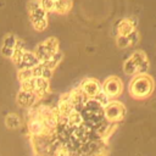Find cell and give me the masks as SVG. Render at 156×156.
I'll use <instances>...</instances> for the list:
<instances>
[{
    "instance_id": "cell-1",
    "label": "cell",
    "mask_w": 156,
    "mask_h": 156,
    "mask_svg": "<svg viewBox=\"0 0 156 156\" xmlns=\"http://www.w3.org/2000/svg\"><path fill=\"white\" fill-rule=\"evenodd\" d=\"M149 68V61L144 51H134L129 58L124 61L123 69L127 74H134L136 72L144 73Z\"/></svg>"
},
{
    "instance_id": "cell-2",
    "label": "cell",
    "mask_w": 156,
    "mask_h": 156,
    "mask_svg": "<svg viewBox=\"0 0 156 156\" xmlns=\"http://www.w3.org/2000/svg\"><path fill=\"white\" fill-rule=\"evenodd\" d=\"M152 79L146 74L136 76L129 84L130 94L135 98H145L152 91Z\"/></svg>"
},
{
    "instance_id": "cell-3",
    "label": "cell",
    "mask_w": 156,
    "mask_h": 156,
    "mask_svg": "<svg viewBox=\"0 0 156 156\" xmlns=\"http://www.w3.org/2000/svg\"><path fill=\"white\" fill-rule=\"evenodd\" d=\"M56 52H58V40H57V38L50 37V38L45 39L44 41H41L40 44H38L34 54H35L37 58L39 60V62L44 63L48 60H50Z\"/></svg>"
},
{
    "instance_id": "cell-4",
    "label": "cell",
    "mask_w": 156,
    "mask_h": 156,
    "mask_svg": "<svg viewBox=\"0 0 156 156\" xmlns=\"http://www.w3.org/2000/svg\"><path fill=\"white\" fill-rule=\"evenodd\" d=\"M29 10V17L32 21L33 27L37 30H43L48 26V18H46V11L39 5V1H30L28 4Z\"/></svg>"
},
{
    "instance_id": "cell-5",
    "label": "cell",
    "mask_w": 156,
    "mask_h": 156,
    "mask_svg": "<svg viewBox=\"0 0 156 156\" xmlns=\"http://www.w3.org/2000/svg\"><path fill=\"white\" fill-rule=\"evenodd\" d=\"M15 63L17 65V67L20 69H32L33 67L38 66L40 62L37 58V56H35L34 52L28 51V50H24L22 52V55L20 56V58Z\"/></svg>"
},
{
    "instance_id": "cell-6",
    "label": "cell",
    "mask_w": 156,
    "mask_h": 156,
    "mask_svg": "<svg viewBox=\"0 0 156 156\" xmlns=\"http://www.w3.org/2000/svg\"><path fill=\"white\" fill-rule=\"evenodd\" d=\"M18 38L15 35V34H7L4 40H2V45H1V54L6 57H11L17 44H18Z\"/></svg>"
},
{
    "instance_id": "cell-7",
    "label": "cell",
    "mask_w": 156,
    "mask_h": 156,
    "mask_svg": "<svg viewBox=\"0 0 156 156\" xmlns=\"http://www.w3.org/2000/svg\"><path fill=\"white\" fill-rule=\"evenodd\" d=\"M122 90V84L117 77H110L104 83V91L107 96H117Z\"/></svg>"
},
{
    "instance_id": "cell-8",
    "label": "cell",
    "mask_w": 156,
    "mask_h": 156,
    "mask_svg": "<svg viewBox=\"0 0 156 156\" xmlns=\"http://www.w3.org/2000/svg\"><path fill=\"white\" fill-rule=\"evenodd\" d=\"M136 18L134 17H128V18H123L117 23V30H118V35H129L130 33H133L135 30L136 27Z\"/></svg>"
},
{
    "instance_id": "cell-9",
    "label": "cell",
    "mask_w": 156,
    "mask_h": 156,
    "mask_svg": "<svg viewBox=\"0 0 156 156\" xmlns=\"http://www.w3.org/2000/svg\"><path fill=\"white\" fill-rule=\"evenodd\" d=\"M123 113H124V108L123 105L119 102L113 101L105 106V116L108 119H119L123 117Z\"/></svg>"
},
{
    "instance_id": "cell-10",
    "label": "cell",
    "mask_w": 156,
    "mask_h": 156,
    "mask_svg": "<svg viewBox=\"0 0 156 156\" xmlns=\"http://www.w3.org/2000/svg\"><path fill=\"white\" fill-rule=\"evenodd\" d=\"M82 90L84 91V94L89 95V96H96L100 93V87L99 83L94 79H87L83 82L82 84Z\"/></svg>"
},
{
    "instance_id": "cell-11",
    "label": "cell",
    "mask_w": 156,
    "mask_h": 156,
    "mask_svg": "<svg viewBox=\"0 0 156 156\" xmlns=\"http://www.w3.org/2000/svg\"><path fill=\"white\" fill-rule=\"evenodd\" d=\"M17 101L21 106H30L35 101V94L27 90H21L17 95Z\"/></svg>"
},
{
    "instance_id": "cell-12",
    "label": "cell",
    "mask_w": 156,
    "mask_h": 156,
    "mask_svg": "<svg viewBox=\"0 0 156 156\" xmlns=\"http://www.w3.org/2000/svg\"><path fill=\"white\" fill-rule=\"evenodd\" d=\"M72 7V0H56L54 11L58 13H67Z\"/></svg>"
},
{
    "instance_id": "cell-13",
    "label": "cell",
    "mask_w": 156,
    "mask_h": 156,
    "mask_svg": "<svg viewBox=\"0 0 156 156\" xmlns=\"http://www.w3.org/2000/svg\"><path fill=\"white\" fill-rule=\"evenodd\" d=\"M61 60H62V54L58 51V52H56V54H55L50 60H48L46 62H44L43 65H44V66H46L49 69H51V71H52V68H55V67L60 63V61H61Z\"/></svg>"
},
{
    "instance_id": "cell-14",
    "label": "cell",
    "mask_w": 156,
    "mask_h": 156,
    "mask_svg": "<svg viewBox=\"0 0 156 156\" xmlns=\"http://www.w3.org/2000/svg\"><path fill=\"white\" fill-rule=\"evenodd\" d=\"M20 123H21V121L16 115H9L7 118H6V124L10 128H16V127L20 126Z\"/></svg>"
},
{
    "instance_id": "cell-15",
    "label": "cell",
    "mask_w": 156,
    "mask_h": 156,
    "mask_svg": "<svg viewBox=\"0 0 156 156\" xmlns=\"http://www.w3.org/2000/svg\"><path fill=\"white\" fill-rule=\"evenodd\" d=\"M39 5L48 12V11H54L55 9V1L54 0H39Z\"/></svg>"
},
{
    "instance_id": "cell-16",
    "label": "cell",
    "mask_w": 156,
    "mask_h": 156,
    "mask_svg": "<svg viewBox=\"0 0 156 156\" xmlns=\"http://www.w3.org/2000/svg\"><path fill=\"white\" fill-rule=\"evenodd\" d=\"M129 45H130V43H129V39L127 35H118L117 37V46L118 48L123 49V48H127Z\"/></svg>"
},
{
    "instance_id": "cell-17",
    "label": "cell",
    "mask_w": 156,
    "mask_h": 156,
    "mask_svg": "<svg viewBox=\"0 0 156 156\" xmlns=\"http://www.w3.org/2000/svg\"><path fill=\"white\" fill-rule=\"evenodd\" d=\"M54 1H56V0H54Z\"/></svg>"
}]
</instances>
